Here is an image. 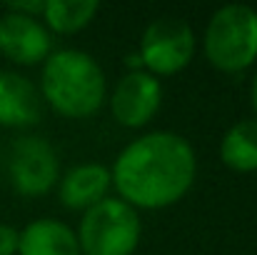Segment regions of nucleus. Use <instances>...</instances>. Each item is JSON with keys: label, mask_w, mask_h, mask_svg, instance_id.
I'll use <instances>...</instances> for the list:
<instances>
[{"label": "nucleus", "mask_w": 257, "mask_h": 255, "mask_svg": "<svg viewBox=\"0 0 257 255\" xmlns=\"http://www.w3.org/2000/svg\"><path fill=\"white\" fill-rule=\"evenodd\" d=\"M250 103H252V110H255V118H257V70L252 75V83H250Z\"/></svg>", "instance_id": "dca6fc26"}, {"label": "nucleus", "mask_w": 257, "mask_h": 255, "mask_svg": "<svg viewBox=\"0 0 257 255\" xmlns=\"http://www.w3.org/2000/svg\"><path fill=\"white\" fill-rule=\"evenodd\" d=\"M58 198L68 210L85 213L100 200H105L112 190L110 168L102 163H80L65 173H60L58 180Z\"/></svg>", "instance_id": "1a4fd4ad"}, {"label": "nucleus", "mask_w": 257, "mask_h": 255, "mask_svg": "<svg viewBox=\"0 0 257 255\" xmlns=\"http://www.w3.org/2000/svg\"><path fill=\"white\" fill-rule=\"evenodd\" d=\"M53 33L43 25L40 18H28L13 10L0 15V55L13 65H43L53 48Z\"/></svg>", "instance_id": "6e6552de"}, {"label": "nucleus", "mask_w": 257, "mask_h": 255, "mask_svg": "<svg viewBox=\"0 0 257 255\" xmlns=\"http://www.w3.org/2000/svg\"><path fill=\"white\" fill-rule=\"evenodd\" d=\"M18 243H20V230L0 223V255H18Z\"/></svg>", "instance_id": "4468645a"}, {"label": "nucleus", "mask_w": 257, "mask_h": 255, "mask_svg": "<svg viewBox=\"0 0 257 255\" xmlns=\"http://www.w3.org/2000/svg\"><path fill=\"white\" fill-rule=\"evenodd\" d=\"M8 175L18 195H48L60 180V158L43 135H20L8 153Z\"/></svg>", "instance_id": "423d86ee"}, {"label": "nucleus", "mask_w": 257, "mask_h": 255, "mask_svg": "<svg viewBox=\"0 0 257 255\" xmlns=\"http://www.w3.org/2000/svg\"><path fill=\"white\" fill-rule=\"evenodd\" d=\"M107 105L117 125L140 130L163 105V83L145 70H127L107 95Z\"/></svg>", "instance_id": "0eeeda50"}, {"label": "nucleus", "mask_w": 257, "mask_h": 255, "mask_svg": "<svg viewBox=\"0 0 257 255\" xmlns=\"http://www.w3.org/2000/svg\"><path fill=\"white\" fill-rule=\"evenodd\" d=\"M205 60L220 73H245L257 63V10L245 3L217 8L202 33Z\"/></svg>", "instance_id": "7ed1b4c3"}, {"label": "nucleus", "mask_w": 257, "mask_h": 255, "mask_svg": "<svg viewBox=\"0 0 257 255\" xmlns=\"http://www.w3.org/2000/svg\"><path fill=\"white\" fill-rule=\"evenodd\" d=\"M18 255H80L75 230L58 218H35L20 230Z\"/></svg>", "instance_id": "9b49d317"}, {"label": "nucleus", "mask_w": 257, "mask_h": 255, "mask_svg": "<svg viewBox=\"0 0 257 255\" xmlns=\"http://www.w3.org/2000/svg\"><path fill=\"white\" fill-rule=\"evenodd\" d=\"M5 10H13V13H20V15H28V18H43V10H45V0H23V3H8Z\"/></svg>", "instance_id": "2eb2a0df"}, {"label": "nucleus", "mask_w": 257, "mask_h": 255, "mask_svg": "<svg viewBox=\"0 0 257 255\" xmlns=\"http://www.w3.org/2000/svg\"><path fill=\"white\" fill-rule=\"evenodd\" d=\"M220 160L235 173H257V118L237 120L220 140Z\"/></svg>", "instance_id": "f8f14e48"}, {"label": "nucleus", "mask_w": 257, "mask_h": 255, "mask_svg": "<svg viewBox=\"0 0 257 255\" xmlns=\"http://www.w3.org/2000/svg\"><path fill=\"white\" fill-rule=\"evenodd\" d=\"M43 118L38 85L23 73L0 70V128H30Z\"/></svg>", "instance_id": "9d476101"}, {"label": "nucleus", "mask_w": 257, "mask_h": 255, "mask_svg": "<svg viewBox=\"0 0 257 255\" xmlns=\"http://www.w3.org/2000/svg\"><path fill=\"white\" fill-rule=\"evenodd\" d=\"M97 13V0H45L40 20L53 35H73L87 28Z\"/></svg>", "instance_id": "ddd939ff"}, {"label": "nucleus", "mask_w": 257, "mask_h": 255, "mask_svg": "<svg viewBox=\"0 0 257 255\" xmlns=\"http://www.w3.org/2000/svg\"><path fill=\"white\" fill-rule=\"evenodd\" d=\"M195 50L197 35L192 25L180 18H158L148 23L138 43L143 70L155 75L158 80L185 70L192 63Z\"/></svg>", "instance_id": "39448f33"}, {"label": "nucleus", "mask_w": 257, "mask_h": 255, "mask_svg": "<svg viewBox=\"0 0 257 255\" xmlns=\"http://www.w3.org/2000/svg\"><path fill=\"white\" fill-rule=\"evenodd\" d=\"M40 98L63 118L85 120L107 103V78L95 55L60 48L40 68Z\"/></svg>", "instance_id": "f03ea898"}, {"label": "nucleus", "mask_w": 257, "mask_h": 255, "mask_svg": "<svg viewBox=\"0 0 257 255\" xmlns=\"http://www.w3.org/2000/svg\"><path fill=\"white\" fill-rule=\"evenodd\" d=\"M80 255H133L143 238L140 213L117 195H107L80 215Z\"/></svg>", "instance_id": "20e7f679"}, {"label": "nucleus", "mask_w": 257, "mask_h": 255, "mask_svg": "<svg viewBox=\"0 0 257 255\" xmlns=\"http://www.w3.org/2000/svg\"><path fill=\"white\" fill-rule=\"evenodd\" d=\"M197 175L192 143L172 130H150L130 140L112 160V190L130 208L163 210L180 203Z\"/></svg>", "instance_id": "f257e3e1"}]
</instances>
